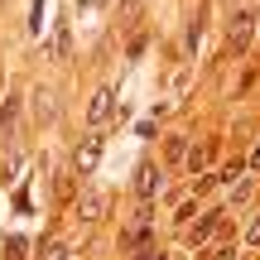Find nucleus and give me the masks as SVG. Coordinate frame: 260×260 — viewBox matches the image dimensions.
<instances>
[{"instance_id":"obj_1","label":"nucleus","mask_w":260,"mask_h":260,"mask_svg":"<svg viewBox=\"0 0 260 260\" xmlns=\"http://www.w3.org/2000/svg\"><path fill=\"white\" fill-rule=\"evenodd\" d=\"M149 241H154V212H149V203H140L135 222L121 232V251H140V246H149Z\"/></svg>"},{"instance_id":"obj_2","label":"nucleus","mask_w":260,"mask_h":260,"mask_svg":"<svg viewBox=\"0 0 260 260\" xmlns=\"http://www.w3.org/2000/svg\"><path fill=\"white\" fill-rule=\"evenodd\" d=\"M102 145H106V140L96 135V125H92V135H82V145L73 149V174H77V178L96 174V164H102Z\"/></svg>"},{"instance_id":"obj_3","label":"nucleus","mask_w":260,"mask_h":260,"mask_svg":"<svg viewBox=\"0 0 260 260\" xmlns=\"http://www.w3.org/2000/svg\"><path fill=\"white\" fill-rule=\"evenodd\" d=\"M159 193H164V169L159 164H140L135 169V198L140 203H154Z\"/></svg>"},{"instance_id":"obj_4","label":"nucleus","mask_w":260,"mask_h":260,"mask_svg":"<svg viewBox=\"0 0 260 260\" xmlns=\"http://www.w3.org/2000/svg\"><path fill=\"white\" fill-rule=\"evenodd\" d=\"M251 34H255V15H251V10H241V15H236L232 39H226V53H232V58H241L246 48H251Z\"/></svg>"},{"instance_id":"obj_5","label":"nucleus","mask_w":260,"mask_h":260,"mask_svg":"<svg viewBox=\"0 0 260 260\" xmlns=\"http://www.w3.org/2000/svg\"><path fill=\"white\" fill-rule=\"evenodd\" d=\"M111 111H116V92H111V87H96V92H92V102H87V121L102 130L106 121H111Z\"/></svg>"},{"instance_id":"obj_6","label":"nucleus","mask_w":260,"mask_h":260,"mask_svg":"<svg viewBox=\"0 0 260 260\" xmlns=\"http://www.w3.org/2000/svg\"><path fill=\"white\" fill-rule=\"evenodd\" d=\"M217 222H222V212H203V217H198L193 226H188V241H193V246H203L207 236L217 232Z\"/></svg>"},{"instance_id":"obj_7","label":"nucleus","mask_w":260,"mask_h":260,"mask_svg":"<svg viewBox=\"0 0 260 260\" xmlns=\"http://www.w3.org/2000/svg\"><path fill=\"white\" fill-rule=\"evenodd\" d=\"M212 149H217V140H207V145H198V149H188V174H203L207 169V159H212Z\"/></svg>"},{"instance_id":"obj_8","label":"nucleus","mask_w":260,"mask_h":260,"mask_svg":"<svg viewBox=\"0 0 260 260\" xmlns=\"http://www.w3.org/2000/svg\"><path fill=\"white\" fill-rule=\"evenodd\" d=\"M102 212H106V193H87L82 203H77V217H87V222H96Z\"/></svg>"},{"instance_id":"obj_9","label":"nucleus","mask_w":260,"mask_h":260,"mask_svg":"<svg viewBox=\"0 0 260 260\" xmlns=\"http://www.w3.org/2000/svg\"><path fill=\"white\" fill-rule=\"evenodd\" d=\"M24 251H29L24 236H10V241H5V260H24Z\"/></svg>"},{"instance_id":"obj_10","label":"nucleus","mask_w":260,"mask_h":260,"mask_svg":"<svg viewBox=\"0 0 260 260\" xmlns=\"http://www.w3.org/2000/svg\"><path fill=\"white\" fill-rule=\"evenodd\" d=\"M15 116H19V96H10V102H5V111H0V130H10V125H15Z\"/></svg>"},{"instance_id":"obj_11","label":"nucleus","mask_w":260,"mask_h":260,"mask_svg":"<svg viewBox=\"0 0 260 260\" xmlns=\"http://www.w3.org/2000/svg\"><path fill=\"white\" fill-rule=\"evenodd\" d=\"M232 178H241V164H236V159H232V164H222V169H217V178H212V183H232Z\"/></svg>"},{"instance_id":"obj_12","label":"nucleus","mask_w":260,"mask_h":260,"mask_svg":"<svg viewBox=\"0 0 260 260\" xmlns=\"http://www.w3.org/2000/svg\"><path fill=\"white\" fill-rule=\"evenodd\" d=\"M193 212H198V198H188V203L174 212V217H178V226H188V217H193Z\"/></svg>"},{"instance_id":"obj_13","label":"nucleus","mask_w":260,"mask_h":260,"mask_svg":"<svg viewBox=\"0 0 260 260\" xmlns=\"http://www.w3.org/2000/svg\"><path fill=\"white\" fill-rule=\"evenodd\" d=\"M232 255H236V246L222 241V246H212V255H207V260H232Z\"/></svg>"},{"instance_id":"obj_14","label":"nucleus","mask_w":260,"mask_h":260,"mask_svg":"<svg viewBox=\"0 0 260 260\" xmlns=\"http://www.w3.org/2000/svg\"><path fill=\"white\" fill-rule=\"evenodd\" d=\"M96 10H102V0H77V15H82V19H92Z\"/></svg>"},{"instance_id":"obj_15","label":"nucleus","mask_w":260,"mask_h":260,"mask_svg":"<svg viewBox=\"0 0 260 260\" xmlns=\"http://www.w3.org/2000/svg\"><path fill=\"white\" fill-rule=\"evenodd\" d=\"M135 260H164V251H159V246L149 241V246H140V255H135Z\"/></svg>"},{"instance_id":"obj_16","label":"nucleus","mask_w":260,"mask_h":260,"mask_svg":"<svg viewBox=\"0 0 260 260\" xmlns=\"http://www.w3.org/2000/svg\"><path fill=\"white\" fill-rule=\"evenodd\" d=\"M44 260H68V246H63V241H53V246L44 251Z\"/></svg>"},{"instance_id":"obj_17","label":"nucleus","mask_w":260,"mask_h":260,"mask_svg":"<svg viewBox=\"0 0 260 260\" xmlns=\"http://www.w3.org/2000/svg\"><path fill=\"white\" fill-rule=\"evenodd\" d=\"M183 154H188V145H183V140L174 135V140H169V159H183Z\"/></svg>"},{"instance_id":"obj_18","label":"nucleus","mask_w":260,"mask_h":260,"mask_svg":"<svg viewBox=\"0 0 260 260\" xmlns=\"http://www.w3.org/2000/svg\"><path fill=\"white\" fill-rule=\"evenodd\" d=\"M246 246H260V217L251 222V232H246Z\"/></svg>"},{"instance_id":"obj_19","label":"nucleus","mask_w":260,"mask_h":260,"mask_svg":"<svg viewBox=\"0 0 260 260\" xmlns=\"http://www.w3.org/2000/svg\"><path fill=\"white\" fill-rule=\"evenodd\" d=\"M251 169H255V174H260V145H255V154H251Z\"/></svg>"},{"instance_id":"obj_20","label":"nucleus","mask_w":260,"mask_h":260,"mask_svg":"<svg viewBox=\"0 0 260 260\" xmlns=\"http://www.w3.org/2000/svg\"><path fill=\"white\" fill-rule=\"evenodd\" d=\"M164 260H183V255H178V251H164Z\"/></svg>"},{"instance_id":"obj_21","label":"nucleus","mask_w":260,"mask_h":260,"mask_svg":"<svg viewBox=\"0 0 260 260\" xmlns=\"http://www.w3.org/2000/svg\"><path fill=\"white\" fill-rule=\"evenodd\" d=\"M121 5H125V10H130V5H135V0H121Z\"/></svg>"}]
</instances>
